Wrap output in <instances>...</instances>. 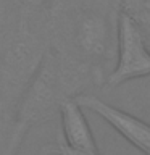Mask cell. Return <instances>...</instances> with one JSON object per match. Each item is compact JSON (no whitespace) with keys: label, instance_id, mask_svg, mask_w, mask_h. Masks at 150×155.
Masks as SVG:
<instances>
[{"label":"cell","instance_id":"cell-5","mask_svg":"<svg viewBox=\"0 0 150 155\" xmlns=\"http://www.w3.org/2000/svg\"><path fill=\"white\" fill-rule=\"evenodd\" d=\"M60 121L61 137L76 155H100L95 137L84 116V108L74 97L61 104Z\"/></svg>","mask_w":150,"mask_h":155},{"label":"cell","instance_id":"cell-2","mask_svg":"<svg viewBox=\"0 0 150 155\" xmlns=\"http://www.w3.org/2000/svg\"><path fill=\"white\" fill-rule=\"evenodd\" d=\"M116 63L106 76V86L116 87L150 76V47L137 23L124 12L116 16Z\"/></svg>","mask_w":150,"mask_h":155},{"label":"cell","instance_id":"cell-4","mask_svg":"<svg viewBox=\"0 0 150 155\" xmlns=\"http://www.w3.org/2000/svg\"><path fill=\"white\" fill-rule=\"evenodd\" d=\"M74 99L84 110L99 115L103 121H106L121 137H124L129 144L139 149L144 155H150V124L142 121L137 116L128 113V111L116 108L103 99L97 97L89 92H82Z\"/></svg>","mask_w":150,"mask_h":155},{"label":"cell","instance_id":"cell-6","mask_svg":"<svg viewBox=\"0 0 150 155\" xmlns=\"http://www.w3.org/2000/svg\"><path fill=\"white\" fill-rule=\"evenodd\" d=\"M119 10L137 23L150 47V0H118Z\"/></svg>","mask_w":150,"mask_h":155},{"label":"cell","instance_id":"cell-8","mask_svg":"<svg viewBox=\"0 0 150 155\" xmlns=\"http://www.w3.org/2000/svg\"><path fill=\"white\" fill-rule=\"evenodd\" d=\"M10 133H11V126L0 124V155H10V150H8Z\"/></svg>","mask_w":150,"mask_h":155},{"label":"cell","instance_id":"cell-9","mask_svg":"<svg viewBox=\"0 0 150 155\" xmlns=\"http://www.w3.org/2000/svg\"><path fill=\"white\" fill-rule=\"evenodd\" d=\"M44 2H45V0H24V3H26V7H29V8L41 7V5H44Z\"/></svg>","mask_w":150,"mask_h":155},{"label":"cell","instance_id":"cell-1","mask_svg":"<svg viewBox=\"0 0 150 155\" xmlns=\"http://www.w3.org/2000/svg\"><path fill=\"white\" fill-rule=\"evenodd\" d=\"M99 76L100 73L94 68L70 55L47 50L19 102L10 133V155H16L23 139L32 126L47 123L57 115L60 116L63 102L82 94L87 82Z\"/></svg>","mask_w":150,"mask_h":155},{"label":"cell","instance_id":"cell-3","mask_svg":"<svg viewBox=\"0 0 150 155\" xmlns=\"http://www.w3.org/2000/svg\"><path fill=\"white\" fill-rule=\"evenodd\" d=\"M71 41L79 61L100 73L99 66L110 57L113 47L110 21L102 12L81 10L73 18Z\"/></svg>","mask_w":150,"mask_h":155},{"label":"cell","instance_id":"cell-7","mask_svg":"<svg viewBox=\"0 0 150 155\" xmlns=\"http://www.w3.org/2000/svg\"><path fill=\"white\" fill-rule=\"evenodd\" d=\"M44 152H45V153H50V155H76L70 147H68V144L65 142V139L61 137V134L58 136L57 142H53L50 147H47Z\"/></svg>","mask_w":150,"mask_h":155}]
</instances>
